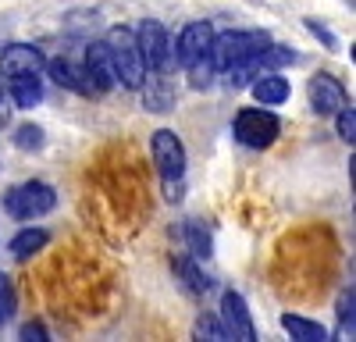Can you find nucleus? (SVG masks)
<instances>
[{
	"instance_id": "nucleus-1",
	"label": "nucleus",
	"mask_w": 356,
	"mask_h": 342,
	"mask_svg": "<svg viewBox=\"0 0 356 342\" xmlns=\"http://www.w3.org/2000/svg\"><path fill=\"white\" fill-rule=\"evenodd\" d=\"M104 43L111 50V65H114L118 86H125V90H139L143 79H146V61H143V54H139L136 33H132V28H125V25H114Z\"/></svg>"
},
{
	"instance_id": "nucleus-2",
	"label": "nucleus",
	"mask_w": 356,
	"mask_h": 342,
	"mask_svg": "<svg viewBox=\"0 0 356 342\" xmlns=\"http://www.w3.org/2000/svg\"><path fill=\"white\" fill-rule=\"evenodd\" d=\"M267 43H271V36L267 33H250V28H228V33H214L211 40V61L218 68V75L225 68H232L235 61H250V57H257Z\"/></svg>"
},
{
	"instance_id": "nucleus-3",
	"label": "nucleus",
	"mask_w": 356,
	"mask_h": 342,
	"mask_svg": "<svg viewBox=\"0 0 356 342\" xmlns=\"http://www.w3.org/2000/svg\"><path fill=\"white\" fill-rule=\"evenodd\" d=\"M54 207H57V193H54V186H47V182H40V179L18 182V186H11L8 196H4V211H8L15 221L47 218Z\"/></svg>"
},
{
	"instance_id": "nucleus-4",
	"label": "nucleus",
	"mask_w": 356,
	"mask_h": 342,
	"mask_svg": "<svg viewBox=\"0 0 356 342\" xmlns=\"http://www.w3.org/2000/svg\"><path fill=\"white\" fill-rule=\"evenodd\" d=\"M278 132H282L278 114L264 111L260 104L257 107H239V114H235V122H232L235 142H243V147H250V150H267L278 139Z\"/></svg>"
},
{
	"instance_id": "nucleus-5",
	"label": "nucleus",
	"mask_w": 356,
	"mask_h": 342,
	"mask_svg": "<svg viewBox=\"0 0 356 342\" xmlns=\"http://www.w3.org/2000/svg\"><path fill=\"white\" fill-rule=\"evenodd\" d=\"M136 43L139 54L146 61V72H175V47H171V33L157 22V18H146L136 28Z\"/></svg>"
},
{
	"instance_id": "nucleus-6",
	"label": "nucleus",
	"mask_w": 356,
	"mask_h": 342,
	"mask_svg": "<svg viewBox=\"0 0 356 342\" xmlns=\"http://www.w3.org/2000/svg\"><path fill=\"white\" fill-rule=\"evenodd\" d=\"M307 100L314 107V114H321V118H332L335 111H342L349 104V93H346V86L328 75V72H317L310 82H307Z\"/></svg>"
},
{
	"instance_id": "nucleus-7",
	"label": "nucleus",
	"mask_w": 356,
	"mask_h": 342,
	"mask_svg": "<svg viewBox=\"0 0 356 342\" xmlns=\"http://www.w3.org/2000/svg\"><path fill=\"white\" fill-rule=\"evenodd\" d=\"M150 150H154V164L161 168V179H182L186 175V147L178 139V132L157 129L150 136Z\"/></svg>"
},
{
	"instance_id": "nucleus-8",
	"label": "nucleus",
	"mask_w": 356,
	"mask_h": 342,
	"mask_svg": "<svg viewBox=\"0 0 356 342\" xmlns=\"http://www.w3.org/2000/svg\"><path fill=\"white\" fill-rule=\"evenodd\" d=\"M211 40H214V25L211 22H189L182 33H178V40H171L175 68H186V65L196 61V57H203L207 50H211Z\"/></svg>"
},
{
	"instance_id": "nucleus-9",
	"label": "nucleus",
	"mask_w": 356,
	"mask_h": 342,
	"mask_svg": "<svg viewBox=\"0 0 356 342\" xmlns=\"http://www.w3.org/2000/svg\"><path fill=\"white\" fill-rule=\"evenodd\" d=\"M221 325L228 332V339H243V342H253L257 339V328H253V318H250V307L243 300V293L235 289H225L221 296Z\"/></svg>"
},
{
	"instance_id": "nucleus-10",
	"label": "nucleus",
	"mask_w": 356,
	"mask_h": 342,
	"mask_svg": "<svg viewBox=\"0 0 356 342\" xmlns=\"http://www.w3.org/2000/svg\"><path fill=\"white\" fill-rule=\"evenodd\" d=\"M47 57L40 47L33 43H8L0 50V75L11 79V75H43Z\"/></svg>"
},
{
	"instance_id": "nucleus-11",
	"label": "nucleus",
	"mask_w": 356,
	"mask_h": 342,
	"mask_svg": "<svg viewBox=\"0 0 356 342\" xmlns=\"http://www.w3.org/2000/svg\"><path fill=\"white\" fill-rule=\"evenodd\" d=\"M86 75H89V86L93 93H111L118 86V75H114V65H111V50L104 40H93L86 47V61H82Z\"/></svg>"
},
{
	"instance_id": "nucleus-12",
	"label": "nucleus",
	"mask_w": 356,
	"mask_h": 342,
	"mask_svg": "<svg viewBox=\"0 0 356 342\" xmlns=\"http://www.w3.org/2000/svg\"><path fill=\"white\" fill-rule=\"evenodd\" d=\"M139 93H143V107L150 111V114L171 111V107H175V82H171V72H146Z\"/></svg>"
},
{
	"instance_id": "nucleus-13",
	"label": "nucleus",
	"mask_w": 356,
	"mask_h": 342,
	"mask_svg": "<svg viewBox=\"0 0 356 342\" xmlns=\"http://www.w3.org/2000/svg\"><path fill=\"white\" fill-rule=\"evenodd\" d=\"M43 72L61 86V90H72L79 97H93V86H89V75L86 68H79L72 57H50V61L43 65Z\"/></svg>"
},
{
	"instance_id": "nucleus-14",
	"label": "nucleus",
	"mask_w": 356,
	"mask_h": 342,
	"mask_svg": "<svg viewBox=\"0 0 356 342\" xmlns=\"http://www.w3.org/2000/svg\"><path fill=\"white\" fill-rule=\"evenodd\" d=\"M250 93H253V100L260 107H278V104L289 100V79L282 72H264L260 68L253 75V82H250Z\"/></svg>"
},
{
	"instance_id": "nucleus-15",
	"label": "nucleus",
	"mask_w": 356,
	"mask_h": 342,
	"mask_svg": "<svg viewBox=\"0 0 356 342\" xmlns=\"http://www.w3.org/2000/svg\"><path fill=\"white\" fill-rule=\"evenodd\" d=\"M4 93L15 100V107L29 111L43 100V82H40V75H11L4 82Z\"/></svg>"
},
{
	"instance_id": "nucleus-16",
	"label": "nucleus",
	"mask_w": 356,
	"mask_h": 342,
	"mask_svg": "<svg viewBox=\"0 0 356 342\" xmlns=\"http://www.w3.org/2000/svg\"><path fill=\"white\" fill-rule=\"evenodd\" d=\"M47 243H50V232H47V228L29 225V228H22V232H15V236H11L8 250H11L15 261H29V256H36Z\"/></svg>"
},
{
	"instance_id": "nucleus-17",
	"label": "nucleus",
	"mask_w": 356,
	"mask_h": 342,
	"mask_svg": "<svg viewBox=\"0 0 356 342\" xmlns=\"http://www.w3.org/2000/svg\"><path fill=\"white\" fill-rule=\"evenodd\" d=\"M282 328H285L296 342H324V339H328V332H324L321 321L300 318V314H282Z\"/></svg>"
},
{
	"instance_id": "nucleus-18",
	"label": "nucleus",
	"mask_w": 356,
	"mask_h": 342,
	"mask_svg": "<svg viewBox=\"0 0 356 342\" xmlns=\"http://www.w3.org/2000/svg\"><path fill=\"white\" fill-rule=\"evenodd\" d=\"M178 232H182V243H186V253L189 256H196V261H207V256L214 253V243H211V232H207V228L200 225V221H186L182 228H178Z\"/></svg>"
},
{
	"instance_id": "nucleus-19",
	"label": "nucleus",
	"mask_w": 356,
	"mask_h": 342,
	"mask_svg": "<svg viewBox=\"0 0 356 342\" xmlns=\"http://www.w3.org/2000/svg\"><path fill=\"white\" fill-rule=\"evenodd\" d=\"M175 275H178V282H182L193 296H200V293L211 289L207 275L200 271V261H196V256H189V253H186V256H175Z\"/></svg>"
},
{
	"instance_id": "nucleus-20",
	"label": "nucleus",
	"mask_w": 356,
	"mask_h": 342,
	"mask_svg": "<svg viewBox=\"0 0 356 342\" xmlns=\"http://www.w3.org/2000/svg\"><path fill=\"white\" fill-rule=\"evenodd\" d=\"M182 72L189 75V86H193V90H211L214 79H218V68H214V61H211V50H207L203 57H196L193 65H186Z\"/></svg>"
},
{
	"instance_id": "nucleus-21",
	"label": "nucleus",
	"mask_w": 356,
	"mask_h": 342,
	"mask_svg": "<svg viewBox=\"0 0 356 342\" xmlns=\"http://www.w3.org/2000/svg\"><path fill=\"white\" fill-rule=\"evenodd\" d=\"M257 61L264 72H282L289 65H296V50L292 47H282V43H267L260 54H257Z\"/></svg>"
},
{
	"instance_id": "nucleus-22",
	"label": "nucleus",
	"mask_w": 356,
	"mask_h": 342,
	"mask_svg": "<svg viewBox=\"0 0 356 342\" xmlns=\"http://www.w3.org/2000/svg\"><path fill=\"white\" fill-rule=\"evenodd\" d=\"M15 147H18V150H25V154L43 150V129H40V125H33V122L18 125V129H15Z\"/></svg>"
},
{
	"instance_id": "nucleus-23",
	"label": "nucleus",
	"mask_w": 356,
	"mask_h": 342,
	"mask_svg": "<svg viewBox=\"0 0 356 342\" xmlns=\"http://www.w3.org/2000/svg\"><path fill=\"white\" fill-rule=\"evenodd\" d=\"M356 293H353V285L349 289H342L339 293V303H335V318H339V325H342V332H349L353 335V328H356Z\"/></svg>"
},
{
	"instance_id": "nucleus-24",
	"label": "nucleus",
	"mask_w": 356,
	"mask_h": 342,
	"mask_svg": "<svg viewBox=\"0 0 356 342\" xmlns=\"http://www.w3.org/2000/svg\"><path fill=\"white\" fill-rule=\"evenodd\" d=\"M193 335H196V339H214V342H225V339H228L221 318H214V314H200L196 325H193Z\"/></svg>"
},
{
	"instance_id": "nucleus-25",
	"label": "nucleus",
	"mask_w": 356,
	"mask_h": 342,
	"mask_svg": "<svg viewBox=\"0 0 356 342\" xmlns=\"http://www.w3.org/2000/svg\"><path fill=\"white\" fill-rule=\"evenodd\" d=\"M332 118H335V132H339V139L353 147V142H356V111H353V104H346L342 111H335Z\"/></svg>"
},
{
	"instance_id": "nucleus-26",
	"label": "nucleus",
	"mask_w": 356,
	"mask_h": 342,
	"mask_svg": "<svg viewBox=\"0 0 356 342\" xmlns=\"http://www.w3.org/2000/svg\"><path fill=\"white\" fill-rule=\"evenodd\" d=\"M15 303H18V296H15V285H11V278H8L4 271H0V325H8V321H11Z\"/></svg>"
},
{
	"instance_id": "nucleus-27",
	"label": "nucleus",
	"mask_w": 356,
	"mask_h": 342,
	"mask_svg": "<svg viewBox=\"0 0 356 342\" xmlns=\"http://www.w3.org/2000/svg\"><path fill=\"white\" fill-rule=\"evenodd\" d=\"M22 339H25V342H47L50 335H47V328H43L40 321H25V325H22Z\"/></svg>"
},
{
	"instance_id": "nucleus-28",
	"label": "nucleus",
	"mask_w": 356,
	"mask_h": 342,
	"mask_svg": "<svg viewBox=\"0 0 356 342\" xmlns=\"http://www.w3.org/2000/svg\"><path fill=\"white\" fill-rule=\"evenodd\" d=\"M307 28H310V33H314V36H317L324 47H328V50H335V47H339V43H335V36H332L328 28H324V25L317 22V18H307Z\"/></svg>"
},
{
	"instance_id": "nucleus-29",
	"label": "nucleus",
	"mask_w": 356,
	"mask_h": 342,
	"mask_svg": "<svg viewBox=\"0 0 356 342\" xmlns=\"http://www.w3.org/2000/svg\"><path fill=\"white\" fill-rule=\"evenodd\" d=\"M0 100H4V75H0Z\"/></svg>"
}]
</instances>
